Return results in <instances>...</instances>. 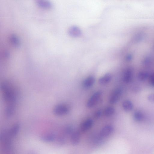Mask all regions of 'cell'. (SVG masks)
<instances>
[{
    "label": "cell",
    "mask_w": 154,
    "mask_h": 154,
    "mask_svg": "<svg viewBox=\"0 0 154 154\" xmlns=\"http://www.w3.org/2000/svg\"><path fill=\"white\" fill-rule=\"evenodd\" d=\"M20 128L19 124H16L13 126L9 131L10 134L12 136H16Z\"/></svg>",
    "instance_id": "15"
},
{
    "label": "cell",
    "mask_w": 154,
    "mask_h": 154,
    "mask_svg": "<svg viewBox=\"0 0 154 154\" xmlns=\"http://www.w3.org/2000/svg\"><path fill=\"white\" fill-rule=\"evenodd\" d=\"M95 79L93 76H90L85 79L83 83V86L85 88H89L95 83Z\"/></svg>",
    "instance_id": "8"
},
{
    "label": "cell",
    "mask_w": 154,
    "mask_h": 154,
    "mask_svg": "<svg viewBox=\"0 0 154 154\" xmlns=\"http://www.w3.org/2000/svg\"><path fill=\"white\" fill-rule=\"evenodd\" d=\"M134 117L136 121H140L143 119L144 115L141 112L138 111L134 113Z\"/></svg>",
    "instance_id": "16"
},
{
    "label": "cell",
    "mask_w": 154,
    "mask_h": 154,
    "mask_svg": "<svg viewBox=\"0 0 154 154\" xmlns=\"http://www.w3.org/2000/svg\"><path fill=\"white\" fill-rule=\"evenodd\" d=\"M11 43L13 46L17 47L19 45V41L18 37L15 35H12L10 37Z\"/></svg>",
    "instance_id": "18"
},
{
    "label": "cell",
    "mask_w": 154,
    "mask_h": 154,
    "mask_svg": "<svg viewBox=\"0 0 154 154\" xmlns=\"http://www.w3.org/2000/svg\"><path fill=\"white\" fill-rule=\"evenodd\" d=\"M80 140V134L77 131L73 132L71 137V142L72 144L76 145L79 142Z\"/></svg>",
    "instance_id": "11"
},
{
    "label": "cell",
    "mask_w": 154,
    "mask_h": 154,
    "mask_svg": "<svg viewBox=\"0 0 154 154\" xmlns=\"http://www.w3.org/2000/svg\"><path fill=\"white\" fill-rule=\"evenodd\" d=\"M133 71L131 68L127 69L125 71L123 77V81L126 83L130 82L133 78Z\"/></svg>",
    "instance_id": "7"
},
{
    "label": "cell",
    "mask_w": 154,
    "mask_h": 154,
    "mask_svg": "<svg viewBox=\"0 0 154 154\" xmlns=\"http://www.w3.org/2000/svg\"><path fill=\"white\" fill-rule=\"evenodd\" d=\"M93 124V121L92 119H87L80 126V130L83 132H86L91 128Z\"/></svg>",
    "instance_id": "6"
},
{
    "label": "cell",
    "mask_w": 154,
    "mask_h": 154,
    "mask_svg": "<svg viewBox=\"0 0 154 154\" xmlns=\"http://www.w3.org/2000/svg\"><path fill=\"white\" fill-rule=\"evenodd\" d=\"M122 91L120 89H117L112 93L109 99V102L111 104H114L117 102L121 97Z\"/></svg>",
    "instance_id": "4"
},
{
    "label": "cell",
    "mask_w": 154,
    "mask_h": 154,
    "mask_svg": "<svg viewBox=\"0 0 154 154\" xmlns=\"http://www.w3.org/2000/svg\"><path fill=\"white\" fill-rule=\"evenodd\" d=\"M122 106L124 110L126 112H130L133 108L132 103L129 100H126L123 103Z\"/></svg>",
    "instance_id": "12"
},
{
    "label": "cell",
    "mask_w": 154,
    "mask_h": 154,
    "mask_svg": "<svg viewBox=\"0 0 154 154\" xmlns=\"http://www.w3.org/2000/svg\"><path fill=\"white\" fill-rule=\"evenodd\" d=\"M148 99L151 102H154V94H152L149 96Z\"/></svg>",
    "instance_id": "22"
},
{
    "label": "cell",
    "mask_w": 154,
    "mask_h": 154,
    "mask_svg": "<svg viewBox=\"0 0 154 154\" xmlns=\"http://www.w3.org/2000/svg\"><path fill=\"white\" fill-rule=\"evenodd\" d=\"M149 76V73L146 72H140L138 75V78L140 81H143L145 80Z\"/></svg>",
    "instance_id": "17"
},
{
    "label": "cell",
    "mask_w": 154,
    "mask_h": 154,
    "mask_svg": "<svg viewBox=\"0 0 154 154\" xmlns=\"http://www.w3.org/2000/svg\"><path fill=\"white\" fill-rule=\"evenodd\" d=\"M55 138V135L52 134L45 135L41 138V139L43 142H52L54 140Z\"/></svg>",
    "instance_id": "14"
},
{
    "label": "cell",
    "mask_w": 154,
    "mask_h": 154,
    "mask_svg": "<svg viewBox=\"0 0 154 154\" xmlns=\"http://www.w3.org/2000/svg\"><path fill=\"white\" fill-rule=\"evenodd\" d=\"M115 112V109L112 107H108L105 109L103 112L104 115L107 117L113 115Z\"/></svg>",
    "instance_id": "13"
},
{
    "label": "cell",
    "mask_w": 154,
    "mask_h": 154,
    "mask_svg": "<svg viewBox=\"0 0 154 154\" xmlns=\"http://www.w3.org/2000/svg\"><path fill=\"white\" fill-rule=\"evenodd\" d=\"M102 95L101 91H98L95 93L89 100L87 103V107L91 108L95 107L99 102Z\"/></svg>",
    "instance_id": "3"
},
{
    "label": "cell",
    "mask_w": 154,
    "mask_h": 154,
    "mask_svg": "<svg viewBox=\"0 0 154 154\" xmlns=\"http://www.w3.org/2000/svg\"><path fill=\"white\" fill-rule=\"evenodd\" d=\"M36 3L38 6L42 8L49 9L52 7L51 3L48 1H38Z\"/></svg>",
    "instance_id": "10"
},
{
    "label": "cell",
    "mask_w": 154,
    "mask_h": 154,
    "mask_svg": "<svg viewBox=\"0 0 154 154\" xmlns=\"http://www.w3.org/2000/svg\"><path fill=\"white\" fill-rule=\"evenodd\" d=\"M112 79V76L110 73H106L103 76L100 78L98 82L100 84L104 85L109 83Z\"/></svg>",
    "instance_id": "9"
},
{
    "label": "cell",
    "mask_w": 154,
    "mask_h": 154,
    "mask_svg": "<svg viewBox=\"0 0 154 154\" xmlns=\"http://www.w3.org/2000/svg\"><path fill=\"white\" fill-rule=\"evenodd\" d=\"M70 110V108L68 105L61 104L55 107L53 109V113L56 116H62L68 114Z\"/></svg>",
    "instance_id": "2"
},
{
    "label": "cell",
    "mask_w": 154,
    "mask_h": 154,
    "mask_svg": "<svg viewBox=\"0 0 154 154\" xmlns=\"http://www.w3.org/2000/svg\"><path fill=\"white\" fill-rule=\"evenodd\" d=\"M113 127L111 125L105 126L100 132V135L102 137H106L109 136L113 132Z\"/></svg>",
    "instance_id": "5"
},
{
    "label": "cell",
    "mask_w": 154,
    "mask_h": 154,
    "mask_svg": "<svg viewBox=\"0 0 154 154\" xmlns=\"http://www.w3.org/2000/svg\"><path fill=\"white\" fill-rule=\"evenodd\" d=\"M65 132L67 134H72L73 133L72 127L70 126H67L65 128Z\"/></svg>",
    "instance_id": "19"
},
{
    "label": "cell",
    "mask_w": 154,
    "mask_h": 154,
    "mask_svg": "<svg viewBox=\"0 0 154 154\" xmlns=\"http://www.w3.org/2000/svg\"><path fill=\"white\" fill-rule=\"evenodd\" d=\"M149 80L151 84L152 85L154 86V73L151 75Z\"/></svg>",
    "instance_id": "21"
},
{
    "label": "cell",
    "mask_w": 154,
    "mask_h": 154,
    "mask_svg": "<svg viewBox=\"0 0 154 154\" xmlns=\"http://www.w3.org/2000/svg\"><path fill=\"white\" fill-rule=\"evenodd\" d=\"M102 114V111L101 110H99L95 112L94 114V116L96 118H98L101 117Z\"/></svg>",
    "instance_id": "20"
},
{
    "label": "cell",
    "mask_w": 154,
    "mask_h": 154,
    "mask_svg": "<svg viewBox=\"0 0 154 154\" xmlns=\"http://www.w3.org/2000/svg\"><path fill=\"white\" fill-rule=\"evenodd\" d=\"M3 96L5 101L8 103L7 106H16L17 101V94L15 90L8 81L3 82L1 86Z\"/></svg>",
    "instance_id": "1"
}]
</instances>
